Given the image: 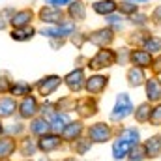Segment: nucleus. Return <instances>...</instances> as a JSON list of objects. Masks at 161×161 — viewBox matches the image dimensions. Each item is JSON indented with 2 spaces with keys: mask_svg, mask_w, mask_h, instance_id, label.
I'll return each mask as SVG.
<instances>
[{
  "mask_svg": "<svg viewBox=\"0 0 161 161\" xmlns=\"http://www.w3.org/2000/svg\"><path fill=\"white\" fill-rule=\"evenodd\" d=\"M86 71H84V66L79 68H73L69 73H66L62 79H64V86L71 92V94H80L84 90V82H86Z\"/></svg>",
  "mask_w": 161,
  "mask_h": 161,
  "instance_id": "nucleus-8",
  "label": "nucleus"
},
{
  "mask_svg": "<svg viewBox=\"0 0 161 161\" xmlns=\"http://www.w3.org/2000/svg\"><path fill=\"white\" fill-rule=\"evenodd\" d=\"M152 34L150 28H131V32L125 38V45L127 47H142L144 40Z\"/></svg>",
  "mask_w": 161,
  "mask_h": 161,
  "instance_id": "nucleus-26",
  "label": "nucleus"
},
{
  "mask_svg": "<svg viewBox=\"0 0 161 161\" xmlns=\"http://www.w3.org/2000/svg\"><path fill=\"white\" fill-rule=\"evenodd\" d=\"M62 84H64V79H62L60 75L51 73V75L41 77V79L34 84V90L38 92V96L45 97V99H49V96H53V94L62 86Z\"/></svg>",
  "mask_w": 161,
  "mask_h": 161,
  "instance_id": "nucleus-7",
  "label": "nucleus"
},
{
  "mask_svg": "<svg viewBox=\"0 0 161 161\" xmlns=\"http://www.w3.org/2000/svg\"><path fill=\"white\" fill-rule=\"evenodd\" d=\"M0 161H9V159H0Z\"/></svg>",
  "mask_w": 161,
  "mask_h": 161,
  "instance_id": "nucleus-54",
  "label": "nucleus"
},
{
  "mask_svg": "<svg viewBox=\"0 0 161 161\" xmlns=\"http://www.w3.org/2000/svg\"><path fill=\"white\" fill-rule=\"evenodd\" d=\"M17 107H19V103L15 101V97L2 96V97H0V120L11 118V116L17 113Z\"/></svg>",
  "mask_w": 161,
  "mask_h": 161,
  "instance_id": "nucleus-27",
  "label": "nucleus"
},
{
  "mask_svg": "<svg viewBox=\"0 0 161 161\" xmlns=\"http://www.w3.org/2000/svg\"><path fill=\"white\" fill-rule=\"evenodd\" d=\"M129 21V26L131 28H150V13H144L142 9L139 11V13H135L133 17H129L127 19Z\"/></svg>",
  "mask_w": 161,
  "mask_h": 161,
  "instance_id": "nucleus-35",
  "label": "nucleus"
},
{
  "mask_svg": "<svg viewBox=\"0 0 161 161\" xmlns=\"http://www.w3.org/2000/svg\"><path fill=\"white\" fill-rule=\"evenodd\" d=\"M152 127H161V101L152 105V114H150V124Z\"/></svg>",
  "mask_w": 161,
  "mask_h": 161,
  "instance_id": "nucleus-40",
  "label": "nucleus"
},
{
  "mask_svg": "<svg viewBox=\"0 0 161 161\" xmlns=\"http://www.w3.org/2000/svg\"><path fill=\"white\" fill-rule=\"evenodd\" d=\"M51 41V45L54 47V49H58V47H62L64 43H66V40H49Z\"/></svg>",
  "mask_w": 161,
  "mask_h": 161,
  "instance_id": "nucleus-48",
  "label": "nucleus"
},
{
  "mask_svg": "<svg viewBox=\"0 0 161 161\" xmlns=\"http://www.w3.org/2000/svg\"><path fill=\"white\" fill-rule=\"evenodd\" d=\"M150 23H152V26L161 28V4L159 6H154V9L150 13Z\"/></svg>",
  "mask_w": 161,
  "mask_h": 161,
  "instance_id": "nucleus-43",
  "label": "nucleus"
},
{
  "mask_svg": "<svg viewBox=\"0 0 161 161\" xmlns=\"http://www.w3.org/2000/svg\"><path fill=\"white\" fill-rule=\"evenodd\" d=\"M125 161H148L146 159V154H144V148L142 144H135L129 152V156L125 158Z\"/></svg>",
  "mask_w": 161,
  "mask_h": 161,
  "instance_id": "nucleus-38",
  "label": "nucleus"
},
{
  "mask_svg": "<svg viewBox=\"0 0 161 161\" xmlns=\"http://www.w3.org/2000/svg\"><path fill=\"white\" fill-rule=\"evenodd\" d=\"M38 161H53V159H51V158H47V156H43V158H40Z\"/></svg>",
  "mask_w": 161,
  "mask_h": 161,
  "instance_id": "nucleus-52",
  "label": "nucleus"
},
{
  "mask_svg": "<svg viewBox=\"0 0 161 161\" xmlns=\"http://www.w3.org/2000/svg\"><path fill=\"white\" fill-rule=\"evenodd\" d=\"M66 15L75 25L84 23L86 17H88V6H86V2L84 0H71V4L66 8Z\"/></svg>",
  "mask_w": 161,
  "mask_h": 161,
  "instance_id": "nucleus-17",
  "label": "nucleus"
},
{
  "mask_svg": "<svg viewBox=\"0 0 161 161\" xmlns=\"http://www.w3.org/2000/svg\"><path fill=\"white\" fill-rule=\"evenodd\" d=\"M142 49H146L148 53H152L154 56L156 54H161V36H158V34H150L146 40H144V43H142Z\"/></svg>",
  "mask_w": 161,
  "mask_h": 161,
  "instance_id": "nucleus-36",
  "label": "nucleus"
},
{
  "mask_svg": "<svg viewBox=\"0 0 161 161\" xmlns=\"http://www.w3.org/2000/svg\"><path fill=\"white\" fill-rule=\"evenodd\" d=\"M69 4H71V0H45V6H51V8H60V9L68 8Z\"/></svg>",
  "mask_w": 161,
  "mask_h": 161,
  "instance_id": "nucleus-46",
  "label": "nucleus"
},
{
  "mask_svg": "<svg viewBox=\"0 0 161 161\" xmlns=\"http://www.w3.org/2000/svg\"><path fill=\"white\" fill-rule=\"evenodd\" d=\"M150 73L161 77V54H156V58H154V66H152V71H150Z\"/></svg>",
  "mask_w": 161,
  "mask_h": 161,
  "instance_id": "nucleus-47",
  "label": "nucleus"
},
{
  "mask_svg": "<svg viewBox=\"0 0 161 161\" xmlns=\"http://www.w3.org/2000/svg\"><path fill=\"white\" fill-rule=\"evenodd\" d=\"M19 154L25 158V159H32V156H36L40 152V146H38V141L28 135V137H21L19 139Z\"/></svg>",
  "mask_w": 161,
  "mask_h": 161,
  "instance_id": "nucleus-21",
  "label": "nucleus"
},
{
  "mask_svg": "<svg viewBox=\"0 0 161 161\" xmlns=\"http://www.w3.org/2000/svg\"><path fill=\"white\" fill-rule=\"evenodd\" d=\"M32 90H34V86H32L30 82H26V80H13L11 88H9V96L23 99V97L30 96V94H32Z\"/></svg>",
  "mask_w": 161,
  "mask_h": 161,
  "instance_id": "nucleus-30",
  "label": "nucleus"
},
{
  "mask_svg": "<svg viewBox=\"0 0 161 161\" xmlns=\"http://www.w3.org/2000/svg\"><path fill=\"white\" fill-rule=\"evenodd\" d=\"M154 58L156 56L142 47H131L129 49V66H137L144 71H152Z\"/></svg>",
  "mask_w": 161,
  "mask_h": 161,
  "instance_id": "nucleus-9",
  "label": "nucleus"
},
{
  "mask_svg": "<svg viewBox=\"0 0 161 161\" xmlns=\"http://www.w3.org/2000/svg\"><path fill=\"white\" fill-rule=\"evenodd\" d=\"M116 32L111 28V26H99V28H94L88 32V43L96 45L97 49L101 47H113V43L116 41Z\"/></svg>",
  "mask_w": 161,
  "mask_h": 161,
  "instance_id": "nucleus-5",
  "label": "nucleus"
},
{
  "mask_svg": "<svg viewBox=\"0 0 161 161\" xmlns=\"http://www.w3.org/2000/svg\"><path fill=\"white\" fill-rule=\"evenodd\" d=\"M150 114H152V103L150 101H142V103H139L137 107H135V111H133V120L137 125H146V124H150Z\"/></svg>",
  "mask_w": 161,
  "mask_h": 161,
  "instance_id": "nucleus-25",
  "label": "nucleus"
},
{
  "mask_svg": "<svg viewBox=\"0 0 161 161\" xmlns=\"http://www.w3.org/2000/svg\"><path fill=\"white\" fill-rule=\"evenodd\" d=\"M62 161H77V158H73V156H68V158H64Z\"/></svg>",
  "mask_w": 161,
  "mask_h": 161,
  "instance_id": "nucleus-50",
  "label": "nucleus"
},
{
  "mask_svg": "<svg viewBox=\"0 0 161 161\" xmlns=\"http://www.w3.org/2000/svg\"><path fill=\"white\" fill-rule=\"evenodd\" d=\"M129 49L127 45L116 49V66H129Z\"/></svg>",
  "mask_w": 161,
  "mask_h": 161,
  "instance_id": "nucleus-39",
  "label": "nucleus"
},
{
  "mask_svg": "<svg viewBox=\"0 0 161 161\" xmlns=\"http://www.w3.org/2000/svg\"><path fill=\"white\" fill-rule=\"evenodd\" d=\"M92 11L101 17H109L118 11V0H94L92 2Z\"/></svg>",
  "mask_w": 161,
  "mask_h": 161,
  "instance_id": "nucleus-22",
  "label": "nucleus"
},
{
  "mask_svg": "<svg viewBox=\"0 0 161 161\" xmlns=\"http://www.w3.org/2000/svg\"><path fill=\"white\" fill-rule=\"evenodd\" d=\"M69 41H71L75 47H79V49H80L84 43H88V34H84V32H79V30H77V32L69 38Z\"/></svg>",
  "mask_w": 161,
  "mask_h": 161,
  "instance_id": "nucleus-42",
  "label": "nucleus"
},
{
  "mask_svg": "<svg viewBox=\"0 0 161 161\" xmlns=\"http://www.w3.org/2000/svg\"><path fill=\"white\" fill-rule=\"evenodd\" d=\"M84 2H86V0H84ZM92 2H94V0H92Z\"/></svg>",
  "mask_w": 161,
  "mask_h": 161,
  "instance_id": "nucleus-55",
  "label": "nucleus"
},
{
  "mask_svg": "<svg viewBox=\"0 0 161 161\" xmlns=\"http://www.w3.org/2000/svg\"><path fill=\"white\" fill-rule=\"evenodd\" d=\"M146 79H148V71H144L137 66H129L125 69V82L129 88H142Z\"/></svg>",
  "mask_w": 161,
  "mask_h": 161,
  "instance_id": "nucleus-20",
  "label": "nucleus"
},
{
  "mask_svg": "<svg viewBox=\"0 0 161 161\" xmlns=\"http://www.w3.org/2000/svg\"><path fill=\"white\" fill-rule=\"evenodd\" d=\"M11 84H13V80H9V77H8L6 73L0 75V94H2V96H4V94H9Z\"/></svg>",
  "mask_w": 161,
  "mask_h": 161,
  "instance_id": "nucleus-44",
  "label": "nucleus"
},
{
  "mask_svg": "<svg viewBox=\"0 0 161 161\" xmlns=\"http://www.w3.org/2000/svg\"><path fill=\"white\" fill-rule=\"evenodd\" d=\"M105 25L107 26H111L116 34H120L124 32L127 26H129V21H127V17H124L122 13H113V15H109V17H105Z\"/></svg>",
  "mask_w": 161,
  "mask_h": 161,
  "instance_id": "nucleus-28",
  "label": "nucleus"
},
{
  "mask_svg": "<svg viewBox=\"0 0 161 161\" xmlns=\"http://www.w3.org/2000/svg\"><path fill=\"white\" fill-rule=\"evenodd\" d=\"M6 131H8L11 137H15V135H17V137L21 139V137H23V133H25V124H21V122L11 124V127H9V129H6Z\"/></svg>",
  "mask_w": 161,
  "mask_h": 161,
  "instance_id": "nucleus-45",
  "label": "nucleus"
},
{
  "mask_svg": "<svg viewBox=\"0 0 161 161\" xmlns=\"http://www.w3.org/2000/svg\"><path fill=\"white\" fill-rule=\"evenodd\" d=\"M75 32H77V25L71 23V21H68L64 25H54V26L43 25L38 30V34H41L47 40H69Z\"/></svg>",
  "mask_w": 161,
  "mask_h": 161,
  "instance_id": "nucleus-4",
  "label": "nucleus"
},
{
  "mask_svg": "<svg viewBox=\"0 0 161 161\" xmlns=\"http://www.w3.org/2000/svg\"><path fill=\"white\" fill-rule=\"evenodd\" d=\"M139 11H141V6H137V4H133L129 0H118V13H122L124 17L129 19Z\"/></svg>",
  "mask_w": 161,
  "mask_h": 161,
  "instance_id": "nucleus-37",
  "label": "nucleus"
},
{
  "mask_svg": "<svg viewBox=\"0 0 161 161\" xmlns=\"http://www.w3.org/2000/svg\"><path fill=\"white\" fill-rule=\"evenodd\" d=\"M129 2H133V4H137V6H144V4H150L152 0H129Z\"/></svg>",
  "mask_w": 161,
  "mask_h": 161,
  "instance_id": "nucleus-49",
  "label": "nucleus"
},
{
  "mask_svg": "<svg viewBox=\"0 0 161 161\" xmlns=\"http://www.w3.org/2000/svg\"><path fill=\"white\" fill-rule=\"evenodd\" d=\"M133 111H135V103H133L131 96L127 92H120L114 97V105L109 113V122L111 124H124L127 118L133 116Z\"/></svg>",
  "mask_w": 161,
  "mask_h": 161,
  "instance_id": "nucleus-2",
  "label": "nucleus"
},
{
  "mask_svg": "<svg viewBox=\"0 0 161 161\" xmlns=\"http://www.w3.org/2000/svg\"><path fill=\"white\" fill-rule=\"evenodd\" d=\"M116 66V49L114 47H101L90 58H86L84 68L92 73H103L105 69Z\"/></svg>",
  "mask_w": 161,
  "mask_h": 161,
  "instance_id": "nucleus-1",
  "label": "nucleus"
},
{
  "mask_svg": "<svg viewBox=\"0 0 161 161\" xmlns=\"http://www.w3.org/2000/svg\"><path fill=\"white\" fill-rule=\"evenodd\" d=\"M142 148H144V154H146V159H159L161 158V133H154L146 139H142Z\"/></svg>",
  "mask_w": 161,
  "mask_h": 161,
  "instance_id": "nucleus-18",
  "label": "nucleus"
},
{
  "mask_svg": "<svg viewBox=\"0 0 161 161\" xmlns=\"http://www.w3.org/2000/svg\"><path fill=\"white\" fill-rule=\"evenodd\" d=\"M69 146H71V152H73L75 156H86V154L92 150L94 142L84 135V137H80V139H77V141H73Z\"/></svg>",
  "mask_w": 161,
  "mask_h": 161,
  "instance_id": "nucleus-34",
  "label": "nucleus"
},
{
  "mask_svg": "<svg viewBox=\"0 0 161 161\" xmlns=\"http://www.w3.org/2000/svg\"><path fill=\"white\" fill-rule=\"evenodd\" d=\"M23 161H34V159H23Z\"/></svg>",
  "mask_w": 161,
  "mask_h": 161,
  "instance_id": "nucleus-53",
  "label": "nucleus"
},
{
  "mask_svg": "<svg viewBox=\"0 0 161 161\" xmlns=\"http://www.w3.org/2000/svg\"><path fill=\"white\" fill-rule=\"evenodd\" d=\"M4 133H6V127H4V125H2V122H0V137H2Z\"/></svg>",
  "mask_w": 161,
  "mask_h": 161,
  "instance_id": "nucleus-51",
  "label": "nucleus"
},
{
  "mask_svg": "<svg viewBox=\"0 0 161 161\" xmlns=\"http://www.w3.org/2000/svg\"><path fill=\"white\" fill-rule=\"evenodd\" d=\"M116 135H120L124 139L131 141L133 144H141L142 142V135H141V129L137 125H124V127H118L116 129Z\"/></svg>",
  "mask_w": 161,
  "mask_h": 161,
  "instance_id": "nucleus-29",
  "label": "nucleus"
},
{
  "mask_svg": "<svg viewBox=\"0 0 161 161\" xmlns=\"http://www.w3.org/2000/svg\"><path fill=\"white\" fill-rule=\"evenodd\" d=\"M60 135H62V139H64V142H73V141H77L80 137H84L86 135V125H84V120H71L62 131H60Z\"/></svg>",
  "mask_w": 161,
  "mask_h": 161,
  "instance_id": "nucleus-15",
  "label": "nucleus"
},
{
  "mask_svg": "<svg viewBox=\"0 0 161 161\" xmlns=\"http://www.w3.org/2000/svg\"><path fill=\"white\" fill-rule=\"evenodd\" d=\"M38 34V30L30 25V26H23V28H11L9 36L13 41H30Z\"/></svg>",
  "mask_w": 161,
  "mask_h": 161,
  "instance_id": "nucleus-32",
  "label": "nucleus"
},
{
  "mask_svg": "<svg viewBox=\"0 0 161 161\" xmlns=\"http://www.w3.org/2000/svg\"><path fill=\"white\" fill-rule=\"evenodd\" d=\"M86 137L94 142V144H105V142H113V139L116 137V129L113 127L111 122H94L90 125H86Z\"/></svg>",
  "mask_w": 161,
  "mask_h": 161,
  "instance_id": "nucleus-3",
  "label": "nucleus"
},
{
  "mask_svg": "<svg viewBox=\"0 0 161 161\" xmlns=\"http://www.w3.org/2000/svg\"><path fill=\"white\" fill-rule=\"evenodd\" d=\"M36 19V13L32 8H23V9H15L9 25L11 28H23V26H30Z\"/></svg>",
  "mask_w": 161,
  "mask_h": 161,
  "instance_id": "nucleus-19",
  "label": "nucleus"
},
{
  "mask_svg": "<svg viewBox=\"0 0 161 161\" xmlns=\"http://www.w3.org/2000/svg\"><path fill=\"white\" fill-rule=\"evenodd\" d=\"M133 146H135V144H133L131 141H127V139H124L120 135H116V137L113 139V142H111V156H113V159L114 161H125V158L129 156V152H131Z\"/></svg>",
  "mask_w": 161,
  "mask_h": 161,
  "instance_id": "nucleus-16",
  "label": "nucleus"
},
{
  "mask_svg": "<svg viewBox=\"0 0 161 161\" xmlns=\"http://www.w3.org/2000/svg\"><path fill=\"white\" fill-rule=\"evenodd\" d=\"M19 148V141L11 135H2L0 137V159H9Z\"/></svg>",
  "mask_w": 161,
  "mask_h": 161,
  "instance_id": "nucleus-24",
  "label": "nucleus"
},
{
  "mask_svg": "<svg viewBox=\"0 0 161 161\" xmlns=\"http://www.w3.org/2000/svg\"><path fill=\"white\" fill-rule=\"evenodd\" d=\"M54 107H56V111L71 114L77 111V96H64L58 101H54Z\"/></svg>",
  "mask_w": 161,
  "mask_h": 161,
  "instance_id": "nucleus-33",
  "label": "nucleus"
},
{
  "mask_svg": "<svg viewBox=\"0 0 161 161\" xmlns=\"http://www.w3.org/2000/svg\"><path fill=\"white\" fill-rule=\"evenodd\" d=\"M64 139H62V135L60 133H54V131H51V133H47V135H43L38 139V146H40V152L41 154H53V152H58V150H62L64 148Z\"/></svg>",
  "mask_w": 161,
  "mask_h": 161,
  "instance_id": "nucleus-12",
  "label": "nucleus"
},
{
  "mask_svg": "<svg viewBox=\"0 0 161 161\" xmlns=\"http://www.w3.org/2000/svg\"><path fill=\"white\" fill-rule=\"evenodd\" d=\"M142 90H144V99L146 101H150L152 105L159 103L161 101V77L150 73L146 82H144V86H142Z\"/></svg>",
  "mask_w": 161,
  "mask_h": 161,
  "instance_id": "nucleus-14",
  "label": "nucleus"
},
{
  "mask_svg": "<svg viewBox=\"0 0 161 161\" xmlns=\"http://www.w3.org/2000/svg\"><path fill=\"white\" fill-rule=\"evenodd\" d=\"M28 131H30V135L32 137H43V135H47V133H51L53 131V127H51V124L47 118H43V116H36V118H32L30 124H28Z\"/></svg>",
  "mask_w": 161,
  "mask_h": 161,
  "instance_id": "nucleus-23",
  "label": "nucleus"
},
{
  "mask_svg": "<svg viewBox=\"0 0 161 161\" xmlns=\"http://www.w3.org/2000/svg\"><path fill=\"white\" fill-rule=\"evenodd\" d=\"M109 75L105 73H90L86 77V82H84V92L86 96H94V97H99L107 92L109 88Z\"/></svg>",
  "mask_w": 161,
  "mask_h": 161,
  "instance_id": "nucleus-6",
  "label": "nucleus"
},
{
  "mask_svg": "<svg viewBox=\"0 0 161 161\" xmlns=\"http://www.w3.org/2000/svg\"><path fill=\"white\" fill-rule=\"evenodd\" d=\"M54 113H56V107H54V103H53V101H49V99H47V101H43V103L40 105V116H43V118H47V120H49Z\"/></svg>",
  "mask_w": 161,
  "mask_h": 161,
  "instance_id": "nucleus-41",
  "label": "nucleus"
},
{
  "mask_svg": "<svg viewBox=\"0 0 161 161\" xmlns=\"http://www.w3.org/2000/svg\"><path fill=\"white\" fill-rule=\"evenodd\" d=\"M73 120L71 118V114H68V113H62V111H56L51 118H49V124H51V127H53V131L54 133H60L69 122Z\"/></svg>",
  "mask_w": 161,
  "mask_h": 161,
  "instance_id": "nucleus-31",
  "label": "nucleus"
},
{
  "mask_svg": "<svg viewBox=\"0 0 161 161\" xmlns=\"http://www.w3.org/2000/svg\"><path fill=\"white\" fill-rule=\"evenodd\" d=\"M38 19H40L43 25L47 26H54V25H64L68 23V15H66V9H60V8H51V6H43L40 11H38Z\"/></svg>",
  "mask_w": 161,
  "mask_h": 161,
  "instance_id": "nucleus-10",
  "label": "nucleus"
},
{
  "mask_svg": "<svg viewBox=\"0 0 161 161\" xmlns=\"http://www.w3.org/2000/svg\"><path fill=\"white\" fill-rule=\"evenodd\" d=\"M77 116L80 120H90L94 118L97 113H99V103H97V97L94 96H82L77 97Z\"/></svg>",
  "mask_w": 161,
  "mask_h": 161,
  "instance_id": "nucleus-11",
  "label": "nucleus"
},
{
  "mask_svg": "<svg viewBox=\"0 0 161 161\" xmlns=\"http://www.w3.org/2000/svg\"><path fill=\"white\" fill-rule=\"evenodd\" d=\"M40 105L41 103L38 101V97L34 94H30V96H26V97H23L19 101L17 113H19V116L23 120H32V118H36L40 114Z\"/></svg>",
  "mask_w": 161,
  "mask_h": 161,
  "instance_id": "nucleus-13",
  "label": "nucleus"
}]
</instances>
